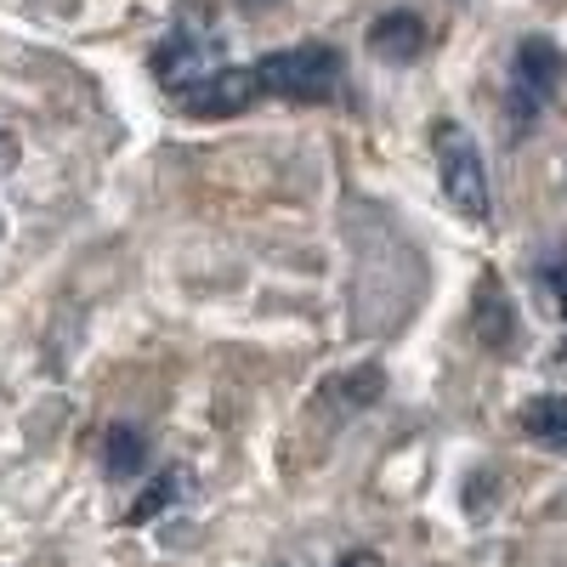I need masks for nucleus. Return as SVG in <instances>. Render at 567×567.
I'll use <instances>...</instances> for the list:
<instances>
[{
    "mask_svg": "<svg viewBox=\"0 0 567 567\" xmlns=\"http://www.w3.org/2000/svg\"><path fill=\"white\" fill-rule=\"evenodd\" d=\"M432 154H437V176H443V194L465 221H488L494 216V187H488V165L483 148L460 120H437L432 125Z\"/></svg>",
    "mask_w": 567,
    "mask_h": 567,
    "instance_id": "nucleus-1",
    "label": "nucleus"
},
{
    "mask_svg": "<svg viewBox=\"0 0 567 567\" xmlns=\"http://www.w3.org/2000/svg\"><path fill=\"white\" fill-rule=\"evenodd\" d=\"M341 52L336 45H290V52H267L256 63V80L272 97H290V103H329L341 91Z\"/></svg>",
    "mask_w": 567,
    "mask_h": 567,
    "instance_id": "nucleus-2",
    "label": "nucleus"
},
{
    "mask_svg": "<svg viewBox=\"0 0 567 567\" xmlns=\"http://www.w3.org/2000/svg\"><path fill=\"white\" fill-rule=\"evenodd\" d=\"M561 74H567V58H561V45L534 34L516 45V58H511V120L516 131H528L534 114L561 91Z\"/></svg>",
    "mask_w": 567,
    "mask_h": 567,
    "instance_id": "nucleus-3",
    "label": "nucleus"
},
{
    "mask_svg": "<svg viewBox=\"0 0 567 567\" xmlns=\"http://www.w3.org/2000/svg\"><path fill=\"white\" fill-rule=\"evenodd\" d=\"M221 69V40L205 29V23H176L159 52H154V80L171 91V97H182V91H194L205 74Z\"/></svg>",
    "mask_w": 567,
    "mask_h": 567,
    "instance_id": "nucleus-4",
    "label": "nucleus"
},
{
    "mask_svg": "<svg viewBox=\"0 0 567 567\" xmlns=\"http://www.w3.org/2000/svg\"><path fill=\"white\" fill-rule=\"evenodd\" d=\"M261 97V80L256 69H239V63H221L216 74H205L194 91H182V97H171L182 114H199V120H227V114H245L256 109Z\"/></svg>",
    "mask_w": 567,
    "mask_h": 567,
    "instance_id": "nucleus-5",
    "label": "nucleus"
},
{
    "mask_svg": "<svg viewBox=\"0 0 567 567\" xmlns=\"http://www.w3.org/2000/svg\"><path fill=\"white\" fill-rule=\"evenodd\" d=\"M369 52L381 58V63H414L420 52H425V23L409 12V7H398V12H381L374 18V29H369Z\"/></svg>",
    "mask_w": 567,
    "mask_h": 567,
    "instance_id": "nucleus-6",
    "label": "nucleus"
},
{
    "mask_svg": "<svg viewBox=\"0 0 567 567\" xmlns=\"http://www.w3.org/2000/svg\"><path fill=\"white\" fill-rule=\"evenodd\" d=\"M477 341L494 347V352H505L516 341V307H511L499 278H483L477 284Z\"/></svg>",
    "mask_w": 567,
    "mask_h": 567,
    "instance_id": "nucleus-7",
    "label": "nucleus"
},
{
    "mask_svg": "<svg viewBox=\"0 0 567 567\" xmlns=\"http://www.w3.org/2000/svg\"><path fill=\"white\" fill-rule=\"evenodd\" d=\"M523 432L556 454H567V398L545 392V398H528L523 403Z\"/></svg>",
    "mask_w": 567,
    "mask_h": 567,
    "instance_id": "nucleus-8",
    "label": "nucleus"
},
{
    "mask_svg": "<svg viewBox=\"0 0 567 567\" xmlns=\"http://www.w3.org/2000/svg\"><path fill=\"white\" fill-rule=\"evenodd\" d=\"M142 460H148V443H142L136 425H109V437H103V471L109 477H136Z\"/></svg>",
    "mask_w": 567,
    "mask_h": 567,
    "instance_id": "nucleus-9",
    "label": "nucleus"
},
{
    "mask_svg": "<svg viewBox=\"0 0 567 567\" xmlns=\"http://www.w3.org/2000/svg\"><path fill=\"white\" fill-rule=\"evenodd\" d=\"M341 392H347V409H369L374 398L386 392V374L369 363V369H352V374H341V381L323 386V398H341Z\"/></svg>",
    "mask_w": 567,
    "mask_h": 567,
    "instance_id": "nucleus-10",
    "label": "nucleus"
},
{
    "mask_svg": "<svg viewBox=\"0 0 567 567\" xmlns=\"http://www.w3.org/2000/svg\"><path fill=\"white\" fill-rule=\"evenodd\" d=\"M182 488H187V477H182V471H159V477H154V488H148V494H142V499L131 505V523H154V516H159V511H165V505H171Z\"/></svg>",
    "mask_w": 567,
    "mask_h": 567,
    "instance_id": "nucleus-11",
    "label": "nucleus"
},
{
    "mask_svg": "<svg viewBox=\"0 0 567 567\" xmlns=\"http://www.w3.org/2000/svg\"><path fill=\"white\" fill-rule=\"evenodd\" d=\"M539 284L556 296V307H561V318H567V261H556V267H545L539 272ZM561 358H567V341H561Z\"/></svg>",
    "mask_w": 567,
    "mask_h": 567,
    "instance_id": "nucleus-12",
    "label": "nucleus"
},
{
    "mask_svg": "<svg viewBox=\"0 0 567 567\" xmlns=\"http://www.w3.org/2000/svg\"><path fill=\"white\" fill-rule=\"evenodd\" d=\"M12 165H18V136H12V131H0V176H7Z\"/></svg>",
    "mask_w": 567,
    "mask_h": 567,
    "instance_id": "nucleus-13",
    "label": "nucleus"
},
{
    "mask_svg": "<svg viewBox=\"0 0 567 567\" xmlns=\"http://www.w3.org/2000/svg\"><path fill=\"white\" fill-rule=\"evenodd\" d=\"M341 567H374V556H347Z\"/></svg>",
    "mask_w": 567,
    "mask_h": 567,
    "instance_id": "nucleus-14",
    "label": "nucleus"
},
{
    "mask_svg": "<svg viewBox=\"0 0 567 567\" xmlns=\"http://www.w3.org/2000/svg\"><path fill=\"white\" fill-rule=\"evenodd\" d=\"M245 7H250V12H256V7H267V0H245Z\"/></svg>",
    "mask_w": 567,
    "mask_h": 567,
    "instance_id": "nucleus-15",
    "label": "nucleus"
}]
</instances>
